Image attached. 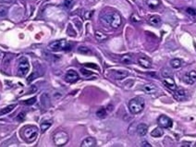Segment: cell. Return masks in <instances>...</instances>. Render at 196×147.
Listing matches in <instances>:
<instances>
[{
    "label": "cell",
    "mask_w": 196,
    "mask_h": 147,
    "mask_svg": "<svg viewBox=\"0 0 196 147\" xmlns=\"http://www.w3.org/2000/svg\"><path fill=\"white\" fill-rule=\"evenodd\" d=\"M171 74H172V72L170 71L169 68H164L162 70H161V75L163 78H166V77H171Z\"/></svg>",
    "instance_id": "484cf974"
},
{
    "label": "cell",
    "mask_w": 196,
    "mask_h": 147,
    "mask_svg": "<svg viewBox=\"0 0 196 147\" xmlns=\"http://www.w3.org/2000/svg\"><path fill=\"white\" fill-rule=\"evenodd\" d=\"M138 63L141 67L144 68H150L152 67V61L147 57H140L138 58Z\"/></svg>",
    "instance_id": "7c38bea8"
},
{
    "label": "cell",
    "mask_w": 196,
    "mask_h": 147,
    "mask_svg": "<svg viewBox=\"0 0 196 147\" xmlns=\"http://www.w3.org/2000/svg\"><path fill=\"white\" fill-rule=\"evenodd\" d=\"M183 80L188 84H193L196 82V71L195 70L190 71L186 75H184Z\"/></svg>",
    "instance_id": "8fae6325"
},
{
    "label": "cell",
    "mask_w": 196,
    "mask_h": 147,
    "mask_svg": "<svg viewBox=\"0 0 196 147\" xmlns=\"http://www.w3.org/2000/svg\"><path fill=\"white\" fill-rule=\"evenodd\" d=\"M93 14V11H86V12L84 13V19H90L92 18Z\"/></svg>",
    "instance_id": "1f68e13d"
},
{
    "label": "cell",
    "mask_w": 196,
    "mask_h": 147,
    "mask_svg": "<svg viewBox=\"0 0 196 147\" xmlns=\"http://www.w3.org/2000/svg\"><path fill=\"white\" fill-rule=\"evenodd\" d=\"M68 139H69L68 134L66 131H58L53 135V141H54L55 145H57V146L65 145L68 142Z\"/></svg>",
    "instance_id": "5b68a950"
},
{
    "label": "cell",
    "mask_w": 196,
    "mask_h": 147,
    "mask_svg": "<svg viewBox=\"0 0 196 147\" xmlns=\"http://www.w3.org/2000/svg\"><path fill=\"white\" fill-rule=\"evenodd\" d=\"M81 72H82V74L84 77H89V76H91V75L93 74L92 72L88 71V70L85 69V68H81Z\"/></svg>",
    "instance_id": "f546056e"
},
{
    "label": "cell",
    "mask_w": 196,
    "mask_h": 147,
    "mask_svg": "<svg viewBox=\"0 0 196 147\" xmlns=\"http://www.w3.org/2000/svg\"><path fill=\"white\" fill-rule=\"evenodd\" d=\"M78 51L82 54H89L91 51H90V49L86 46H80L78 48Z\"/></svg>",
    "instance_id": "4316f807"
},
{
    "label": "cell",
    "mask_w": 196,
    "mask_h": 147,
    "mask_svg": "<svg viewBox=\"0 0 196 147\" xmlns=\"http://www.w3.org/2000/svg\"><path fill=\"white\" fill-rule=\"evenodd\" d=\"M157 123L161 128L169 129L171 126H172V120H171V118H169L166 115H161L157 118Z\"/></svg>",
    "instance_id": "52a82bcc"
},
{
    "label": "cell",
    "mask_w": 196,
    "mask_h": 147,
    "mask_svg": "<svg viewBox=\"0 0 196 147\" xmlns=\"http://www.w3.org/2000/svg\"><path fill=\"white\" fill-rule=\"evenodd\" d=\"M8 14V9L5 6H0V16L5 17Z\"/></svg>",
    "instance_id": "f1b7e54d"
},
{
    "label": "cell",
    "mask_w": 196,
    "mask_h": 147,
    "mask_svg": "<svg viewBox=\"0 0 196 147\" xmlns=\"http://www.w3.org/2000/svg\"><path fill=\"white\" fill-rule=\"evenodd\" d=\"M81 146L82 147H94V146H96V140L93 137H87L82 141Z\"/></svg>",
    "instance_id": "4fadbf2b"
},
{
    "label": "cell",
    "mask_w": 196,
    "mask_h": 147,
    "mask_svg": "<svg viewBox=\"0 0 196 147\" xmlns=\"http://www.w3.org/2000/svg\"><path fill=\"white\" fill-rule=\"evenodd\" d=\"M141 145L142 146H144V147H151L152 145L147 142V141H143V142H142V143H141Z\"/></svg>",
    "instance_id": "e575fe53"
},
{
    "label": "cell",
    "mask_w": 196,
    "mask_h": 147,
    "mask_svg": "<svg viewBox=\"0 0 196 147\" xmlns=\"http://www.w3.org/2000/svg\"><path fill=\"white\" fill-rule=\"evenodd\" d=\"M15 107H16L15 104H14V105L8 106L7 107H5V108H3V109L0 110V115H5V114H7V113H9L10 111H12V110L15 108Z\"/></svg>",
    "instance_id": "d4e9b609"
},
{
    "label": "cell",
    "mask_w": 196,
    "mask_h": 147,
    "mask_svg": "<svg viewBox=\"0 0 196 147\" xmlns=\"http://www.w3.org/2000/svg\"><path fill=\"white\" fill-rule=\"evenodd\" d=\"M100 19H101V21L104 25L110 27L114 30L119 28L121 23H122L121 16L116 11H110V12H107L106 14H103L101 16Z\"/></svg>",
    "instance_id": "6da1fadb"
},
{
    "label": "cell",
    "mask_w": 196,
    "mask_h": 147,
    "mask_svg": "<svg viewBox=\"0 0 196 147\" xmlns=\"http://www.w3.org/2000/svg\"><path fill=\"white\" fill-rule=\"evenodd\" d=\"M174 97L178 101H183L186 99V93L183 89H176L174 91Z\"/></svg>",
    "instance_id": "5bb4252c"
},
{
    "label": "cell",
    "mask_w": 196,
    "mask_h": 147,
    "mask_svg": "<svg viewBox=\"0 0 196 147\" xmlns=\"http://www.w3.org/2000/svg\"><path fill=\"white\" fill-rule=\"evenodd\" d=\"M163 134H164V131L160 126L156 128V129H154L152 131V132H151V136L154 137V138H159V137L163 136Z\"/></svg>",
    "instance_id": "d6986e66"
},
{
    "label": "cell",
    "mask_w": 196,
    "mask_h": 147,
    "mask_svg": "<svg viewBox=\"0 0 196 147\" xmlns=\"http://www.w3.org/2000/svg\"><path fill=\"white\" fill-rule=\"evenodd\" d=\"M149 23L155 27H158L162 24V20L158 16H153L149 19Z\"/></svg>",
    "instance_id": "e0dca14e"
},
{
    "label": "cell",
    "mask_w": 196,
    "mask_h": 147,
    "mask_svg": "<svg viewBox=\"0 0 196 147\" xmlns=\"http://www.w3.org/2000/svg\"><path fill=\"white\" fill-rule=\"evenodd\" d=\"M136 131L138 133V135L140 136H145L148 132V126L144 123H141L137 126V129H136Z\"/></svg>",
    "instance_id": "9a60e30c"
},
{
    "label": "cell",
    "mask_w": 196,
    "mask_h": 147,
    "mask_svg": "<svg viewBox=\"0 0 196 147\" xmlns=\"http://www.w3.org/2000/svg\"><path fill=\"white\" fill-rule=\"evenodd\" d=\"M29 69H30L29 61L25 58H20L18 65V74L19 76H25L29 72Z\"/></svg>",
    "instance_id": "8992f818"
},
{
    "label": "cell",
    "mask_w": 196,
    "mask_h": 147,
    "mask_svg": "<svg viewBox=\"0 0 196 147\" xmlns=\"http://www.w3.org/2000/svg\"><path fill=\"white\" fill-rule=\"evenodd\" d=\"M186 11H187V13H188L191 17H192L193 19H196V9H192V8H189V9H186Z\"/></svg>",
    "instance_id": "83f0119b"
},
{
    "label": "cell",
    "mask_w": 196,
    "mask_h": 147,
    "mask_svg": "<svg viewBox=\"0 0 196 147\" xmlns=\"http://www.w3.org/2000/svg\"><path fill=\"white\" fill-rule=\"evenodd\" d=\"M160 4H161L160 0H146V5L153 9L158 8L160 6Z\"/></svg>",
    "instance_id": "ac0fdd59"
},
{
    "label": "cell",
    "mask_w": 196,
    "mask_h": 147,
    "mask_svg": "<svg viewBox=\"0 0 196 147\" xmlns=\"http://www.w3.org/2000/svg\"><path fill=\"white\" fill-rule=\"evenodd\" d=\"M145 107L144 99L142 97H134L129 102V109L132 114H140Z\"/></svg>",
    "instance_id": "277c9868"
},
{
    "label": "cell",
    "mask_w": 196,
    "mask_h": 147,
    "mask_svg": "<svg viewBox=\"0 0 196 147\" xmlns=\"http://www.w3.org/2000/svg\"><path fill=\"white\" fill-rule=\"evenodd\" d=\"M111 75L116 80H123L129 75V71L124 69H113L111 70Z\"/></svg>",
    "instance_id": "9c48e42d"
},
{
    "label": "cell",
    "mask_w": 196,
    "mask_h": 147,
    "mask_svg": "<svg viewBox=\"0 0 196 147\" xmlns=\"http://www.w3.org/2000/svg\"><path fill=\"white\" fill-rule=\"evenodd\" d=\"M163 84L169 90L171 91H175L177 89V85H176V82L175 81L171 78V77H166V78H164V80L162 81Z\"/></svg>",
    "instance_id": "30bf717a"
},
{
    "label": "cell",
    "mask_w": 196,
    "mask_h": 147,
    "mask_svg": "<svg viewBox=\"0 0 196 147\" xmlns=\"http://www.w3.org/2000/svg\"><path fill=\"white\" fill-rule=\"evenodd\" d=\"M48 48L53 52L68 51V50H70L71 45L67 40L61 39V40H57V41L50 43V44L48 45Z\"/></svg>",
    "instance_id": "3957f363"
},
{
    "label": "cell",
    "mask_w": 196,
    "mask_h": 147,
    "mask_svg": "<svg viewBox=\"0 0 196 147\" xmlns=\"http://www.w3.org/2000/svg\"><path fill=\"white\" fill-rule=\"evenodd\" d=\"M107 109L104 108V107L100 108L99 110H98V111L96 112V116H97L98 117H99V118H105V117H107Z\"/></svg>",
    "instance_id": "cb8c5ba5"
},
{
    "label": "cell",
    "mask_w": 196,
    "mask_h": 147,
    "mask_svg": "<svg viewBox=\"0 0 196 147\" xmlns=\"http://www.w3.org/2000/svg\"><path fill=\"white\" fill-rule=\"evenodd\" d=\"M24 117H25V113L22 112V113H19V115L17 117V118H18L19 121H22L24 119Z\"/></svg>",
    "instance_id": "836d02e7"
},
{
    "label": "cell",
    "mask_w": 196,
    "mask_h": 147,
    "mask_svg": "<svg viewBox=\"0 0 196 147\" xmlns=\"http://www.w3.org/2000/svg\"><path fill=\"white\" fill-rule=\"evenodd\" d=\"M80 79V76L78 74V72L73 70V69H69L67 71L66 75H65V80L66 82H68V83H74L76 82L78 80Z\"/></svg>",
    "instance_id": "ba28073f"
},
{
    "label": "cell",
    "mask_w": 196,
    "mask_h": 147,
    "mask_svg": "<svg viewBox=\"0 0 196 147\" xmlns=\"http://www.w3.org/2000/svg\"><path fill=\"white\" fill-rule=\"evenodd\" d=\"M120 61H121L122 63H124V64H131V63H132V61H133L132 56H131V55H129V54L122 56L121 58H120Z\"/></svg>",
    "instance_id": "603a6c76"
},
{
    "label": "cell",
    "mask_w": 196,
    "mask_h": 147,
    "mask_svg": "<svg viewBox=\"0 0 196 147\" xmlns=\"http://www.w3.org/2000/svg\"><path fill=\"white\" fill-rule=\"evenodd\" d=\"M52 125V120H45L41 124V131L45 132Z\"/></svg>",
    "instance_id": "44dd1931"
},
{
    "label": "cell",
    "mask_w": 196,
    "mask_h": 147,
    "mask_svg": "<svg viewBox=\"0 0 196 147\" xmlns=\"http://www.w3.org/2000/svg\"><path fill=\"white\" fill-rule=\"evenodd\" d=\"M38 128L33 125L25 126L20 131V135L22 139L27 142H33L38 137Z\"/></svg>",
    "instance_id": "7a4b0ae2"
},
{
    "label": "cell",
    "mask_w": 196,
    "mask_h": 147,
    "mask_svg": "<svg viewBox=\"0 0 196 147\" xmlns=\"http://www.w3.org/2000/svg\"><path fill=\"white\" fill-rule=\"evenodd\" d=\"M94 36H95V39L99 42H104V41L107 40V38H108V36L107 34H105L104 33H102L100 31H96L94 33Z\"/></svg>",
    "instance_id": "ffe728a7"
},
{
    "label": "cell",
    "mask_w": 196,
    "mask_h": 147,
    "mask_svg": "<svg viewBox=\"0 0 196 147\" xmlns=\"http://www.w3.org/2000/svg\"><path fill=\"white\" fill-rule=\"evenodd\" d=\"M142 90H143L144 93L151 94V93H155L157 92V87L153 83H149V84H145L142 87Z\"/></svg>",
    "instance_id": "2e32d148"
},
{
    "label": "cell",
    "mask_w": 196,
    "mask_h": 147,
    "mask_svg": "<svg viewBox=\"0 0 196 147\" xmlns=\"http://www.w3.org/2000/svg\"><path fill=\"white\" fill-rule=\"evenodd\" d=\"M73 4H74V0H65V6L66 8H70Z\"/></svg>",
    "instance_id": "4dcf8cb0"
},
{
    "label": "cell",
    "mask_w": 196,
    "mask_h": 147,
    "mask_svg": "<svg viewBox=\"0 0 196 147\" xmlns=\"http://www.w3.org/2000/svg\"><path fill=\"white\" fill-rule=\"evenodd\" d=\"M182 61L180 58H173L170 60V66L172 67L173 68H179L181 67Z\"/></svg>",
    "instance_id": "7402d4cb"
},
{
    "label": "cell",
    "mask_w": 196,
    "mask_h": 147,
    "mask_svg": "<svg viewBox=\"0 0 196 147\" xmlns=\"http://www.w3.org/2000/svg\"><path fill=\"white\" fill-rule=\"evenodd\" d=\"M181 146H191V143L190 142H183V143H181Z\"/></svg>",
    "instance_id": "d590c367"
},
{
    "label": "cell",
    "mask_w": 196,
    "mask_h": 147,
    "mask_svg": "<svg viewBox=\"0 0 196 147\" xmlns=\"http://www.w3.org/2000/svg\"><path fill=\"white\" fill-rule=\"evenodd\" d=\"M35 101H36V98H35V97H33L32 99H30V100L24 101V103H26V105H33V104H34Z\"/></svg>",
    "instance_id": "d6a6232c"
}]
</instances>
